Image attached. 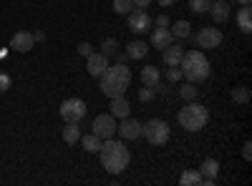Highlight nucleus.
Instances as JSON below:
<instances>
[{
	"mask_svg": "<svg viewBox=\"0 0 252 186\" xmlns=\"http://www.w3.org/2000/svg\"><path fill=\"white\" fill-rule=\"evenodd\" d=\"M10 83H13V80H10V76L0 71V93H5V91L10 88Z\"/></svg>",
	"mask_w": 252,
	"mask_h": 186,
	"instance_id": "31",
	"label": "nucleus"
},
{
	"mask_svg": "<svg viewBox=\"0 0 252 186\" xmlns=\"http://www.w3.org/2000/svg\"><path fill=\"white\" fill-rule=\"evenodd\" d=\"M63 141H66V143H78L81 141L78 123H66V129H63Z\"/></svg>",
	"mask_w": 252,
	"mask_h": 186,
	"instance_id": "23",
	"label": "nucleus"
},
{
	"mask_svg": "<svg viewBox=\"0 0 252 186\" xmlns=\"http://www.w3.org/2000/svg\"><path fill=\"white\" fill-rule=\"evenodd\" d=\"M237 28L242 33L252 30V10H250V5H240V10H237Z\"/></svg>",
	"mask_w": 252,
	"mask_h": 186,
	"instance_id": "17",
	"label": "nucleus"
},
{
	"mask_svg": "<svg viewBox=\"0 0 252 186\" xmlns=\"http://www.w3.org/2000/svg\"><path fill=\"white\" fill-rule=\"evenodd\" d=\"M209 121V113L202 103H187V106L179 111V123L187 131H202Z\"/></svg>",
	"mask_w": 252,
	"mask_h": 186,
	"instance_id": "4",
	"label": "nucleus"
},
{
	"mask_svg": "<svg viewBox=\"0 0 252 186\" xmlns=\"http://www.w3.org/2000/svg\"><path fill=\"white\" fill-rule=\"evenodd\" d=\"M222 43V30L220 28H202L197 33V46L199 48H217Z\"/></svg>",
	"mask_w": 252,
	"mask_h": 186,
	"instance_id": "9",
	"label": "nucleus"
},
{
	"mask_svg": "<svg viewBox=\"0 0 252 186\" xmlns=\"http://www.w3.org/2000/svg\"><path fill=\"white\" fill-rule=\"evenodd\" d=\"M179 96H182L184 101H194V98H197V88H194V83H187V86H182Z\"/></svg>",
	"mask_w": 252,
	"mask_h": 186,
	"instance_id": "29",
	"label": "nucleus"
},
{
	"mask_svg": "<svg viewBox=\"0 0 252 186\" xmlns=\"http://www.w3.org/2000/svg\"><path fill=\"white\" fill-rule=\"evenodd\" d=\"M152 3H154V0H134V8H144V10H146Z\"/></svg>",
	"mask_w": 252,
	"mask_h": 186,
	"instance_id": "35",
	"label": "nucleus"
},
{
	"mask_svg": "<svg viewBox=\"0 0 252 186\" xmlns=\"http://www.w3.org/2000/svg\"><path fill=\"white\" fill-rule=\"evenodd\" d=\"M86 58H89L86 71H89L94 78H98L103 71L109 68V55H103V53H91V55H86Z\"/></svg>",
	"mask_w": 252,
	"mask_h": 186,
	"instance_id": "12",
	"label": "nucleus"
},
{
	"mask_svg": "<svg viewBox=\"0 0 252 186\" xmlns=\"http://www.w3.org/2000/svg\"><path fill=\"white\" fill-rule=\"evenodd\" d=\"M33 38H35V40H43V38H46V33H43V30H35V33H33Z\"/></svg>",
	"mask_w": 252,
	"mask_h": 186,
	"instance_id": "37",
	"label": "nucleus"
},
{
	"mask_svg": "<svg viewBox=\"0 0 252 186\" xmlns=\"http://www.w3.org/2000/svg\"><path fill=\"white\" fill-rule=\"evenodd\" d=\"M98 154H101V166L106 169L109 174H121L126 166H129V161H131V154H129V149H126V143L114 141V138L103 141Z\"/></svg>",
	"mask_w": 252,
	"mask_h": 186,
	"instance_id": "1",
	"label": "nucleus"
},
{
	"mask_svg": "<svg viewBox=\"0 0 252 186\" xmlns=\"http://www.w3.org/2000/svg\"><path fill=\"white\" fill-rule=\"evenodd\" d=\"M159 80H161V73H159V68L157 66H146V68H141V83L144 86H159Z\"/></svg>",
	"mask_w": 252,
	"mask_h": 186,
	"instance_id": "18",
	"label": "nucleus"
},
{
	"mask_svg": "<svg viewBox=\"0 0 252 186\" xmlns=\"http://www.w3.org/2000/svg\"><path fill=\"white\" fill-rule=\"evenodd\" d=\"M209 5H212V0H189V8L194 13H207Z\"/></svg>",
	"mask_w": 252,
	"mask_h": 186,
	"instance_id": "28",
	"label": "nucleus"
},
{
	"mask_svg": "<svg viewBox=\"0 0 252 186\" xmlns=\"http://www.w3.org/2000/svg\"><path fill=\"white\" fill-rule=\"evenodd\" d=\"M199 174H202V179H217V174H220V163H217V159H207V161H202Z\"/></svg>",
	"mask_w": 252,
	"mask_h": 186,
	"instance_id": "19",
	"label": "nucleus"
},
{
	"mask_svg": "<svg viewBox=\"0 0 252 186\" xmlns=\"http://www.w3.org/2000/svg\"><path fill=\"white\" fill-rule=\"evenodd\" d=\"M78 53H81V55H91V53H94V46H91V43H81V46H78Z\"/></svg>",
	"mask_w": 252,
	"mask_h": 186,
	"instance_id": "33",
	"label": "nucleus"
},
{
	"mask_svg": "<svg viewBox=\"0 0 252 186\" xmlns=\"http://www.w3.org/2000/svg\"><path fill=\"white\" fill-rule=\"evenodd\" d=\"M166 78H169L172 83H179V80H182V68H179V66H169V71H166Z\"/></svg>",
	"mask_w": 252,
	"mask_h": 186,
	"instance_id": "30",
	"label": "nucleus"
},
{
	"mask_svg": "<svg viewBox=\"0 0 252 186\" xmlns=\"http://www.w3.org/2000/svg\"><path fill=\"white\" fill-rule=\"evenodd\" d=\"M98 78H101V91L109 98H114V96L126 93V88H129V83H131V71L124 63H116V66H109Z\"/></svg>",
	"mask_w": 252,
	"mask_h": 186,
	"instance_id": "2",
	"label": "nucleus"
},
{
	"mask_svg": "<svg viewBox=\"0 0 252 186\" xmlns=\"http://www.w3.org/2000/svg\"><path fill=\"white\" fill-rule=\"evenodd\" d=\"M154 93H157V88L146 86V88H141V91H139V98H141V101H152V98H154Z\"/></svg>",
	"mask_w": 252,
	"mask_h": 186,
	"instance_id": "32",
	"label": "nucleus"
},
{
	"mask_svg": "<svg viewBox=\"0 0 252 186\" xmlns=\"http://www.w3.org/2000/svg\"><path fill=\"white\" fill-rule=\"evenodd\" d=\"M101 138L96 136V133H89V136H81V146L86 149L89 154H98V149H101Z\"/></svg>",
	"mask_w": 252,
	"mask_h": 186,
	"instance_id": "21",
	"label": "nucleus"
},
{
	"mask_svg": "<svg viewBox=\"0 0 252 186\" xmlns=\"http://www.w3.org/2000/svg\"><path fill=\"white\" fill-rule=\"evenodd\" d=\"M242 156H245L247 161L252 159V143H250V141H245V146H242Z\"/></svg>",
	"mask_w": 252,
	"mask_h": 186,
	"instance_id": "34",
	"label": "nucleus"
},
{
	"mask_svg": "<svg viewBox=\"0 0 252 186\" xmlns=\"http://www.w3.org/2000/svg\"><path fill=\"white\" fill-rule=\"evenodd\" d=\"M252 0H235V5H250Z\"/></svg>",
	"mask_w": 252,
	"mask_h": 186,
	"instance_id": "39",
	"label": "nucleus"
},
{
	"mask_svg": "<svg viewBox=\"0 0 252 186\" xmlns=\"http://www.w3.org/2000/svg\"><path fill=\"white\" fill-rule=\"evenodd\" d=\"M169 43H174V35H172V30H166V28H157L154 33H152V46L154 48H166Z\"/></svg>",
	"mask_w": 252,
	"mask_h": 186,
	"instance_id": "16",
	"label": "nucleus"
},
{
	"mask_svg": "<svg viewBox=\"0 0 252 186\" xmlns=\"http://www.w3.org/2000/svg\"><path fill=\"white\" fill-rule=\"evenodd\" d=\"M91 129H94L91 133H96L101 141L114 138V133H116V118H114L111 113H101V116L94 118V126H91Z\"/></svg>",
	"mask_w": 252,
	"mask_h": 186,
	"instance_id": "7",
	"label": "nucleus"
},
{
	"mask_svg": "<svg viewBox=\"0 0 252 186\" xmlns=\"http://www.w3.org/2000/svg\"><path fill=\"white\" fill-rule=\"evenodd\" d=\"M172 35L174 38H189V35H192V26H189L187 20H177L174 28H172Z\"/></svg>",
	"mask_w": 252,
	"mask_h": 186,
	"instance_id": "24",
	"label": "nucleus"
},
{
	"mask_svg": "<svg viewBox=\"0 0 252 186\" xmlns=\"http://www.w3.org/2000/svg\"><path fill=\"white\" fill-rule=\"evenodd\" d=\"M157 3H159V5H164V8H169V5L174 3V0H157Z\"/></svg>",
	"mask_w": 252,
	"mask_h": 186,
	"instance_id": "38",
	"label": "nucleus"
},
{
	"mask_svg": "<svg viewBox=\"0 0 252 186\" xmlns=\"http://www.w3.org/2000/svg\"><path fill=\"white\" fill-rule=\"evenodd\" d=\"M141 129H144V123L141 121H134V118H121V126H116L119 136L121 138H139L141 136Z\"/></svg>",
	"mask_w": 252,
	"mask_h": 186,
	"instance_id": "11",
	"label": "nucleus"
},
{
	"mask_svg": "<svg viewBox=\"0 0 252 186\" xmlns=\"http://www.w3.org/2000/svg\"><path fill=\"white\" fill-rule=\"evenodd\" d=\"M182 55H184V48L179 43H169L164 48V63L166 66H179L182 63Z\"/></svg>",
	"mask_w": 252,
	"mask_h": 186,
	"instance_id": "14",
	"label": "nucleus"
},
{
	"mask_svg": "<svg viewBox=\"0 0 252 186\" xmlns=\"http://www.w3.org/2000/svg\"><path fill=\"white\" fill-rule=\"evenodd\" d=\"M33 46H35V38H33V33H28V30H18V33L10 38V48L18 51V53H28Z\"/></svg>",
	"mask_w": 252,
	"mask_h": 186,
	"instance_id": "10",
	"label": "nucleus"
},
{
	"mask_svg": "<svg viewBox=\"0 0 252 186\" xmlns=\"http://www.w3.org/2000/svg\"><path fill=\"white\" fill-rule=\"evenodd\" d=\"M232 101H237V103H247V101H250V88H247V86H237V88H232Z\"/></svg>",
	"mask_w": 252,
	"mask_h": 186,
	"instance_id": "26",
	"label": "nucleus"
},
{
	"mask_svg": "<svg viewBox=\"0 0 252 186\" xmlns=\"http://www.w3.org/2000/svg\"><path fill=\"white\" fill-rule=\"evenodd\" d=\"M58 113H61V118L66 123H78L83 116H86V103H83L81 98H66L61 103Z\"/></svg>",
	"mask_w": 252,
	"mask_h": 186,
	"instance_id": "6",
	"label": "nucleus"
},
{
	"mask_svg": "<svg viewBox=\"0 0 252 186\" xmlns=\"http://www.w3.org/2000/svg\"><path fill=\"white\" fill-rule=\"evenodd\" d=\"M207 13L215 18V23H227L229 20V3L227 0H212V5H209Z\"/></svg>",
	"mask_w": 252,
	"mask_h": 186,
	"instance_id": "13",
	"label": "nucleus"
},
{
	"mask_svg": "<svg viewBox=\"0 0 252 186\" xmlns=\"http://www.w3.org/2000/svg\"><path fill=\"white\" fill-rule=\"evenodd\" d=\"M146 53H149V46L144 43V40H134V43H129V51H126V55L129 58H144Z\"/></svg>",
	"mask_w": 252,
	"mask_h": 186,
	"instance_id": "22",
	"label": "nucleus"
},
{
	"mask_svg": "<svg viewBox=\"0 0 252 186\" xmlns=\"http://www.w3.org/2000/svg\"><path fill=\"white\" fill-rule=\"evenodd\" d=\"M157 26H159V28H166V26H169V18H166V15H159V18H157Z\"/></svg>",
	"mask_w": 252,
	"mask_h": 186,
	"instance_id": "36",
	"label": "nucleus"
},
{
	"mask_svg": "<svg viewBox=\"0 0 252 186\" xmlns=\"http://www.w3.org/2000/svg\"><path fill=\"white\" fill-rule=\"evenodd\" d=\"M179 68H182V78H187L189 83H199L209 76V60L202 51H184Z\"/></svg>",
	"mask_w": 252,
	"mask_h": 186,
	"instance_id": "3",
	"label": "nucleus"
},
{
	"mask_svg": "<svg viewBox=\"0 0 252 186\" xmlns=\"http://www.w3.org/2000/svg\"><path fill=\"white\" fill-rule=\"evenodd\" d=\"M109 108H111V116H114V118H126V116H129V111H131L129 101H126L124 96H114Z\"/></svg>",
	"mask_w": 252,
	"mask_h": 186,
	"instance_id": "15",
	"label": "nucleus"
},
{
	"mask_svg": "<svg viewBox=\"0 0 252 186\" xmlns=\"http://www.w3.org/2000/svg\"><path fill=\"white\" fill-rule=\"evenodd\" d=\"M129 30H134V33H146V30H152V15L146 13L144 8H134L131 13H129Z\"/></svg>",
	"mask_w": 252,
	"mask_h": 186,
	"instance_id": "8",
	"label": "nucleus"
},
{
	"mask_svg": "<svg viewBox=\"0 0 252 186\" xmlns=\"http://www.w3.org/2000/svg\"><path fill=\"white\" fill-rule=\"evenodd\" d=\"M141 136H146V141H149L152 146H164V143L169 141V123L161 121V118H152L149 123H144Z\"/></svg>",
	"mask_w": 252,
	"mask_h": 186,
	"instance_id": "5",
	"label": "nucleus"
},
{
	"mask_svg": "<svg viewBox=\"0 0 252 186\" xmlns=\"http://www.w3.org/2000/svg\"><path fill=\"white\" fill-rule=\"evenodd\" d=\"M114 10L119 15H129L134 10V0H114Z\"/></svg>",
	"mask_w": 252,
	"mask_h": 186,
	"instance_id": "25",
	"label": "nucleus"
},
{
	"mask_svg": "<svg viewBox=\"0 0 252 186\" xmlns=\"http://www.w3.org/2000/svg\"><path fill=\"white\" fill-rule=\"evenodd\" d=\"M101 53L103 55H116V51H119V43H116V40L114 38H106V40H103V43H101Z\"/></svg>",
	"mask_w": 252,
	"mask_h": 186,
	"instance_id": "27",
	"label": "nucleus"
},
{
	"mask_svg": "<svg viewBox=\"0 0 252 186\" xmlns=\"http://www.w3.org/2000/svg\"><path fill=\"white\" fill-rule=\"evenodd\" d=\"M179 184H182V186H199V184H202L199 169H187V171L179 176Z\"/></svg>",
	"mask_w": 252,
	"mask_h": 186,
	"instance_id": "20",
	"label": "nucleus"
}]
</instances>
